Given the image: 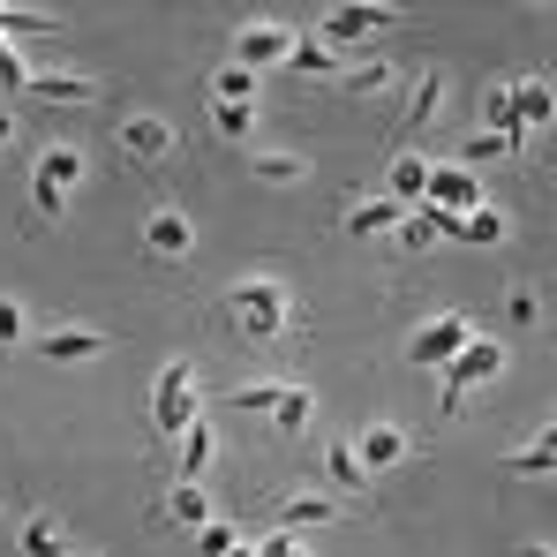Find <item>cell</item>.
Returning <instances> with one entry per match:
<instances>
[{
  "label": "cell",
  "mask_w": 557,
  "mask_h": 557,
  "mask_svg": "<svg viewBox=\"0 0 557 557\" xmlns=\"http://www.w3.org/2000/svg\"><path fill=\"white\" fill-rule=\"evenodd\" d=\"M460 242H474V249H490V242H505V219H497L490 203H474V211L460 219Z\"/></svg>",
  "instance_id": "obj_24"
},
{
  "label": "cell",
  "mask_w": 557,
  "mask_h": 557,
  "mask_svg": "<svg viewBox=\"0 0 557 557\" xmlns=\"http://www.w3.org/2000/svg\"><path fill=\"white\" fill-rule=\"evenodd\" d=\"M76 182H84V151H76V144H46L38 166H30V203H38L46 219H61Z\"/></svg>",
  "instance_id": "obj_2"
},
{
  "label": "cell",
  "mask_w": 557,
  "mask_h": 557,
  "mask_svg": "<svg viewBox=\"0 0 557 557\" xmlns=\"http://www.w3.org/2000/svg\"><path fill=\"white\" fill-rule=\"evenodd\" d=\"M467 339H474V332H467V317H430V324L407 339V362H453Z\"/></svg>",
  "instance_id": "obj_6"
},
{
  "label": "cell",
  "mask_w": 557,
  "mask_h": 557,
  "mask_svg": "<svg viewBox=\"0 0 557 557\" xmlns=\"http://www.w3.org/2000/svg\"><path fill=\"white\" fill-rule=\"evenodd\" d=\"M332 520H339L332 497H286V505H278V535H294V528H332Z\"/></svg>",
  "instance_id": "obj_15"
},
{
  "label": "cell",
  "mask_w": 557,
  "mask_h": 557,
  "mask_svg": "<svg viewBox=\"0 0 557 557\" xmlns=\"http://www.w3.org/2000/svg\"><path fill=\"white\" fill-rule=\"evenodd\" d=\"M355 460H362V474H392V467L407 460V430H392V422H376V430H362V445H355Z\"/></svg>",
  "instance_id": "obj_11"
},
{
  "label": "cell",
  "mask_w": 557,
  "mask_h": 557,
  "mask_svg": "<svg viewBox=\"0 0 557 557\" xmlns=\"http://www.w3.org/2000/svg\"><path fill=\"white\" fill-rule=\"evenodd\" d=\"M211 128H219L226 144H242V136L257 128V113H249V106H211Z\"/></svg>",
  "instance_id": "obj_32"
},
{
  "label": "cell",
  "mask_w": 557,
  "mask_h": 557,
  "mask_svg": "<svg viewBox=\"0 0 557 557\" xmlns=\"http://www.w3.org/2000/svg\"><path fill=\"white\" fill-rule=\"evenodd\" d=\"M249 557H309V550H301L294 535H272V543H257V550H249Z\"/></svg>",
  "instance_id": "obj_38"
},
{
  "label": "cell",
  "mask_w": 557,
  "mask_h": 557,
  "mask_svg": "<svg viewBox=\"0 0 557 557\" xmlns=\"http://www.w3.org/2000/svg\"><path fill=\"white\" fill-rule=\"evenodd\" d=\"M309 407H317V399H309L301 384H278V399H272V422H278V430H309Z\"/></svg>",
  "instance_id": "obj_20"
},
{
  "label": "cell",
  "mask_w": 557,
  "mask_h": 557,
  "mask_svg": "<svg viewBox=\"0 0 557 557\" xmlns=\"http://www.w3.org/2000/svg\"><path fill=\"white\" fill-rule=\"evenodd\" d=\"M249 174H257V182H272V188H294L309 166H301L294 151H257V166H249Z\"/></svg>",
  "instance_id": "obj_19"
},
{
  "label": "cell",
  "mask_w": 557,
  "mask_h": 557,
  "mask_svg": "<svg viewBox=\"0 0 557 557\" xmlns=\"http://www.w3.org/2000/svg\"><path fill=\"white\" fill-rule=\"evenodd\" d=\"M497 370H505V347H497V339H467L460 355L445 362V399H437V407H445V414H460V407H467V384H490Z\"/></svg>",
  "instance_id": "obj_4"
},
{
  "label": "cell",
  "mask_w": 557,
  "mask_h": 557,
  "mask_svg": "<svg viewBox=\"0 0 557 557\" xmlns=\"http://www.w3.org/2000/svg\"><path fill=\"white\" fill-rule=\"evenodd\" d=\"M294 53V30H278V23H249L242 38H234V69H272V61H286Z\"/></svg>",
  "instance_id": "obj_7"
},
{
  "label": "cell",
  "mask_w": 557,
  "mask_h": 557,
  "mask_svg": "<svg viewBox=\"0 0 557 557\" xmlns=\"http://www.w3.org/2000/svg\"><path fill=\"white\" fill-rule=\"evenodd\" d=\"M234 543H242V535H234L226 520H203V528H196V557H226Z\"/></svg>",
  "instance_id": "obj_34"
},
{
  "label": "cell",
  "mask_w": 557,
  "mask_h": 557,
  "mask_svg": "<svg viewBox=\"0 0 557 557\" xmlns=\"http://www.w3.org/2000/svg\"><path fill=\"white\" fill-rule=\"evenodd\" d=\"M23 557H61V528L53 520H30L23 528Z\"/></svg>",
  "instance_id": "obj_35"
},
{
  "label": "cell",
  "mask_w": 557,
  "mask_h": 557,
  "mask_svg": "<svg viewBox=\"0 0 557 557\" xmlns=\"http://www.w3.org/2000/svg\"><path fill=\"white\" fill-rule=\"evenodd\" d=\"M166 512H174L182 528H203V520H219V512H211V497H203V482H174V490H166Z\"/></svg>",
  "instance_id": "obj_17"
},
{
  "label": "cell",
  "mask_w": 557,
  "mask_h": 557,
  "mask_svg": "<svg viewBox=\"0 0 557 557\" xmlns=\"http://www.w3.org/2000/svg\"><path fill=\"white\" fill-rule=\"evenodd\" d=\"M550 467H557V437H535L528 453H512V460H505V474H550Z\"/></svg>",
  "instance_id": "obj_29"
},
{
  "label": "cell",
  "mask_w": 557,
  "mask_h": 557,
  "mask_svg": "<svg viewBox=\"0 0 557 557\" xmlns=\"http://www.w3.org/2000/svg\"><path fill=\"white\" fill-rule=\"evenodd\" d=\"M278 384H249V392H226V414H272Z\"/></svg>",
  "instance_id": "obj_33"
},
{
  "label": "cell",
  "mask_w": 557,
  "mask_h": 557,
  "mask_svg": "<svg viewBox=\"0 0 557 557\" xmlns=\"http://www.w3.org/2000/svg\"><path fill=\"white\" fill-rule=\"evenodd\" d=\"M23 332H30L23 301H15V294H0V347H23Z\"/></svg>",
  "instance_id": "obj_36"
},
{
  "label": "cell",
  "mask_w": 557,
  "mask_h": 557,
  "mask_svg": "<svg viewBox=\"0 0 557 557\" xmlns=\"http://www.w3.org/2000/svg\"><path fill=\"white\" fill-rule=\"evenodd\" d=\"M249 91H257L249 69H219V76H211V106H249Z\"/></svg>",
  "instance_id": "obj_26"
},
{
  "label": "cell",
  "mask_w": 557,
  "mask_h": 557,
  "mask_svg": "<svg viewBox=\"0 0 557 557\" xmlns=\"http://www.w3.org/2000/svg\"><path fill=\"white\" fill-rule=\"evenodd\" d=\"M384 23H392V8H332V15H324V38H317V46H324V53H332V46H355V38L384 30Z\"/></svg>",
  "instance_id": "obj_10"
},
{
  "label": "cell",
  "mask_w": 557,
  "mask_h": 557,
  "mask_svg": "<svg viewBox=\"0 0 557 557\" xmlns=\"http://www.w3.org/2000/svg\"><path fill=\"white\" fill-rule=\"evenodd\" d=\"M8 136H15V113H8V106H0V144H8Z\"/></svg>",
  "instance_id": "obj_40"
},
{
  "label": "cell",
  "mask_w": 557,
  "mask_h": 557,
  "mask_svg": "<svg viewBox=\"0 0 557 557\" xmlns=\"http://www.w3.org/2000/svg\"><path fill=\"white\" fill-rule=\"evenodd\" d=\"M384 182H392V203H399V211H414V203H422V188H430V159H414V151H399Z\"/></svg>",
  "instance_id": "obj_13"
},
{
  "label": "cell",
  "mask_w": 557,
  "mask_h": 557,
  "mask_svg": "<svg viewBox=\"0 0 557 557\" xmlns=\"http://www.w3.org/2000/svg\"><path fill=\"white\" fill-rule=\"evenodd\" d=\"M0 84H8V91H23V61L8 53V38H0Z\"/></svg>",
  "instance_id": "obj_39"
},
{
  "label": "cell",
  "mask_w": 557,
  "mask_h": 557,
  "mask_svg": "<svg viewBox=\"0 0 557 557\" xmlns=\"http://www.w3.org/2000/svg\"><path fill=\"white\" fill-rule=\"evenodd\" d=\"M422 203H430V211H474V203H482V182H474V174H460V166H430V188H422Z\"/></svg>",
  "instance_id": "obj_9"
},
{
  "label": "cell",
  "mask_w": 557,
  "mask_h": 557,
  "mask_svg": "<svg viewBox=\"0 0 557 557\" xmlns=\"http://www.w3.org/2000/svg\"><path fill=\"white\" fill-rule=\"evenodd\" d=\"M399 219H407V211H399L392 196H376V203H355V211H347V234H392Z\"/></svg>",
  "instance_id": "obj_18"
},
{
  "label": "cell",
  "mask_w": 557,
  "mask_h": 557,
  "mask_svg": "<svg viewBox=\"0 0 557 557\" xmlns=\"http://www.w3.org/2000/svg\"><path fill=\"white\" fill-rule=\"evenodd\" d=\"M286 69H301V76H339L347 61H339V53H324V46H301V38H294V53H286Z\"/></svg>",
  "instance_id": "obj_28"
},
{
  "label": "cell",
  "mask_w": 557,
  "mask_h": 557,
  "mask_svg": "<svg viewBox=\"0 0 557 557\" xmlns=\"http://www.w3.org/2000/svg\"><path fill=\"white\" fill-rule=\"evenodd\" d=\"M144 249H151V257H166V264H182L188 249H196V226H188L182 211H151V226H144Z\"/></svg>",
  "instance_id": "obj_12"
},
{
  "label": "cell",
  "mask_w": 557,
  "mask_h": 557,
  "mask_svg": "<svg viewBox=\"0 0 557 557\" xmlns=\"http://www.w3.org/2000/svg\"><path fill=\"white\" fill-rule=\"evenodd\" d=\"M196 414H203V407H196V362H166V376L151 384V422H159V437H182Z\"/></svg>",
  "instance_id": "obj_3"
},
{
  "label": "cell",
  "mask_w": 557,
  "mask_h": 557,
  "mask_svg": "<svg viewBox=\"0 0 557 557\" xmlns=\"http://www.w3.org/2000/svg\"><path fill=\"white\" fill-rule=\"evenodd\" d=\"M505 317H512V324H535V317H543V301H535L528 286H512V301H505Z\"/></svg>",
  "instance_id": "obj_37"
},
{
  "label": "cell",
  "mask_w": 557,
  "mask_h": 557,
  "mask_svg": "<svg viewBox=\"0 0 557 557\" xmlns=\"http://www.w3.org/2000/svg\"><path fill=\"white\" fill-rule=\"evenodd\" d=\"M332 84H347L355 98H376V91H392V69H384V61H362V69H339Z\"/></svg>",
  "instance_id": "obj_22"
},
{
  "label": "cell",
  "mask_w": 557,
  "mask_h": 557,
  "mask_svg": "<svg viewBox=\"0 0 557 557\" xmlns=\"http://www.w3.org/2000/svg\"><path fill=\"white\" fill-rule=\"evenodd\" d=\"M23 91H38L46 106H98L106 84L98 76H69V69H23Z\"/></svg>",
  "instance_id": "obj_5"
},
{
  "label": "cell",
  "mask_w": 557,
  "mask_h": 557,
  "mask_svg": "<svg viewBox=\"0 0 557 557\" xmlns=\"http://www.w3.org/2000/svg\"><path fill=\"white\" fill-rule=\"evenodd\" d=\"M203 467H211V430H203V414H196V422H188V430H182V474H188V482H196Z\"/></svg>",
  "instance_id": "obj_23"
},
{
  "label": "cell",
  "mask_w": 557,
  "mask_h": 557,
  "mask_svg": "<svg viewBox=\"0 0 557 557\" xmlns=\"http://www.w3.org/2000/svg\"><path fill=\"white\" fill-rule=\"evenodd\" d=\"M505 151H520V136H490V128H482V136H467V144H460L467 166H482V159H505Z\"/></svg>",
  "instance_id": "obj_30"
},
{
  "label": "cell",
  "mask_w": 557,
  "mask_h": 557,
  "mask_svg": "<svg viewBox=\"0 0 557 557\" xmlns=\"http://www.w3.org/2000/svg\"><path fill=\"white\" fill-rule=\"evenodd\" d=\"M38 355L46 362H91V355H106V332H46Z\"/></svg>",
  "instance_id": "obj_14"
},
{
  "label": "cell",
  "mask_w": 557,
  "mask_h": 557,
  "mask_svg": "<svg viewBox=\"0 0 557 557\" xmlns=\"http://www.w3.org/2000/svg\"><path fill=\"white\" fill-rule=\"evenodd\" d=\"M437 106H445V76L430 69V76L414 84V106H407V128H422V121H437Z\"/></svg>",
  "instance_id": "obj_25"
},
{
  "label": "cell",
  "mask_w": 557,
  "mask_h": 557,
  "mask_svg": "<svg viewBox=\"0 0 557 557\" xmlns=\"http://www.w3.org/2000/svg\"><path fill=\"white\" fill-rule=\"evenodd\" d=\"M324 474H332L339 490H370V474H362V460H355V445H347V437L324 453Z\"/></svg>",
  "instance_id": "obj_21"
},
{
  "label": "cell",
  "mask_w": 557,
  "mask_h": 557,
  "mask_svg": "<svg viewBox=\"0 0 557 557\" xmlns=\"http://www.w3.org/2000/svg\"><path fill=\"white\" fill-rule=\"evenodd\" d=\"M0 38H61V15H46V8H0Z\"/></svg>",
  "instance_id": "obj_16"
},
{
  "label": "cell",
  "mask_w": 557,
  "mask_h": 557,
  "mask_svg": "<svg viewBox=\"0 0 557 557\" xmlns=\"http://www.w3.org/2000/svg\"><path fill=\"white\" fill-rule=\"evenodd\" d=\"M121 151H128L136 166H151V159H174V121L128 113V121H121Z\"/></svg>",
  "instance_id": "obj_8"
},
{
  "label": "cell",
  "mask_w": 557,
  "mask_h": 557,
  "mask_svg": "<svg viewBox=\"0 0 557 557\" xmlns=\"http://www.w3.org/2000/svg\"><path fill=\"white\" fill-rule=\"evenodd\" d=\"M482 113H490V136H520V121H512V84H497V91L482 98Z\"/></svg>",
  "instance_id": "obj_31"
},
{
  "label": "cell",
  "mask_w": 557,
  "mask_h": 557,
  "mask_svg": "<svg viewBox=\"0 0 557 557\" xmlns=\"http://www.w3.org/2000/svg\"><path fill=\"white\" fill-rule=\"evenodd\" d=\"M226 301H234V324H242L257 347H272L278 332H286V317H294V301H286V286H278V278H242Z\"/></svg>",
  "instance_id": "obj_1"
},
{
  "label": "cell",
  "mask_w": 557,
  "mask_h": 557,
  "mask_svg": "<svg viewBox=\"0 0 557 557\" xmlns=\"http://www.w3.org/2000/svg\"><path fill=\"white\" fill-rule=\"evenodd\" d=\"M512 121H550V84H512Z\"/></svg>",
  "instance_id": "obj_27"
}]
</instances>
